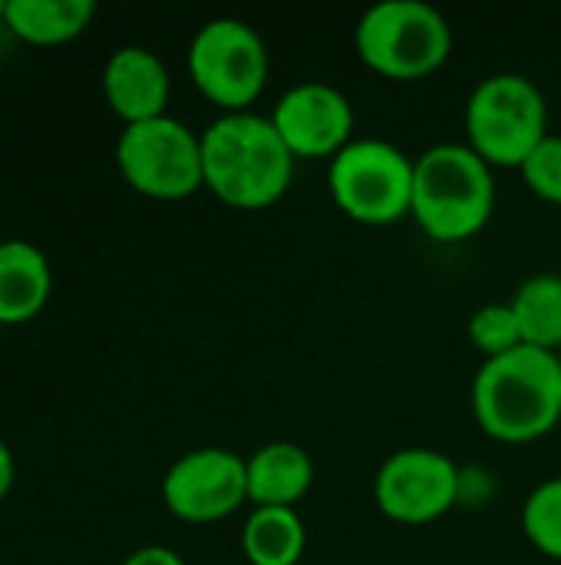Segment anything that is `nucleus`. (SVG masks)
Returning a JSON list of instances; mask_svg holds the SVG:
<instances>
[{
  "instance_id": "nucleus-23",
  "label": "nucleus",
  "mask_w": 561,
  "mask_h": 565,
  "mask_svg": "<svg viewBox=\"0 0 561 565\" xmlns=\"http://www.w3.org/2000/svg\"><path fill=\"white\" fill-rule=\"evenodd\" d=\"M3 13H7V0H0V23H3Z\"/></svg>"
},
{
  "instance_id": "nucleus-6",
  "label": "nucleus",
  "mask_w": 561,
  "mask_h": 565,
  "mask_svg": "<svg viewBox=\"0 0 561 565\" xmlns=\"http://www.w3.org/2000/svg\"><path fill=\"white\" fill-rule=\"evenodd\" d=\"M271 53L261 33L238 17H215L188 43V76L222 113H248L268 86Z\"/></svg>"
},
{
  "instance_id": "nucleus-13",
  "label": "nucleus",
  "mask_w": 561,
  "mask_h": 565,
  "mask_svg": "<svg viewBox=\"0 0 561 565\" xmlns=\"http://www.w3.org/2000/svg\"><path fill=\"white\" fill-rule=\"evenodd\" d=\"M53 295V268L26 238L0 242V328L33 321Z\"/></svg>"
},
{
  "instance_id": "nucleus-11",
  "label": "nucleus",
  "mask_w": 561,
  "mask_h": 565,
  "mask_svg": "<svg viewBox=\"0 0 561 565\" xmlns=\"http://www.w3.org/2000/svg\"><path fill=\"white\" fill-rule=\"evenodd\" d=\"M271 122L294 159H334L354 142V106L331 83H298L271 109Z\"/></svg>"
},
{
  "instance_id": "nucleus-7",
  "label": "nucleus",
  "mask_w": 561,
  "mask_h": 565,
  "mask_svg": "<svg viewBox=\"0 0 561 565\" xmlns=\"http://www.w3.org/2000/svg\"><path fill=\"white\" fill-rule=\"evenodd\" d=\"M413 169L400 146L387 139H354L331 159L327 185L334 205L360 225H393L413 209Z\"/></svg>"
},
{
  "instance_id": "nucleus-15",
  "label": "nucleus",
  "mask_w": 561,
  "mask_h": 565,
  "mask_svg": "<svg viewBox=\"0 0 561 565\" xmlns=\"http://www.w3.org/2000/svg\"><path fill=\"white\" fill-rule=\"evenodd\" d=\"M93 17V0H7L3 26L30 46H63L83 36Z\"/></svg>"
},
{
  "instance_id": "nucleus-19",
  "label": "nucleus",
  "mask_w": 561,
  "mask_h": 565,
  "mask_svg": "<svg viewBox=\"0 0 561 565\" xmlns=\"http://www.w3.org/2000/svg\"><path fill=\"white\" fill-rule=\"evenodd\" d=\"M470 344L486 358L496 361L516 348H522V328L519 318L513 311V305H483L473 318H470Z\"/></svg>"
},
{
  "instance_id": "nucleus-8",
  "label": "nucleus",
  "mask_w": 561,
  "mask_h": 565,
  "mask_svg": "<svg viewBox=\"0 0 561 565\" xmlns=\"http://www.w3.org/2000/svg\"><path fill=\"white\" fill-rule=\"evenodd\" d=\"M126 185L155 202H182L205 189L202 136L172 116L126 126L116 142Z\"/></svg>"
},
{
  "instance_id": "nucleus-9",
  "label": "nucleus",
  "mask_w": 561,
  "mask_h": 565,
  "mask_svg": "<svg viewBox=\"0 0 561 565\" xmlns=\"http://www.w3.org/2000/svg\"><path fill=\"white\" fill-rule=\"evenodd\" d=\"M165 510L192 526L235 516L248 503V460L228 447H198L162 477Z\"/></svg>"
},
{
  "instance_id": "nucleus-2",
  "label": "nucleus",
  "mask_w": 561,
  "mask_h": 565,
  "mask_svg": "<svg viewBox=\"0 0 561 565\" xmlns=\"http://www.w3.org/2000/svg\"><path fill=\"white\" fill-rule=\"evenodd\" d=\"M473 417L499 444H532L552 434L561 424L559 354L522 344L483 361L473 381Z\"/></svg>"
},
{
  "instance_id": "nucleus-20",
  "label": "nucleus",
  "mask_w": 561,
  "mask_h": 565,
  "mask_svg": "<svg viewBox=\"0 0 561 565\" xmlns=\"http://www.w3.org/2000/svg\"><path fill=\"white\" fill-rule=\"evenodd\" d=\"M522 179L529 192H536L542 202L561 205V136H546L536 152L522 162Z\"/></svg>"
},
{
  "instance_id": "nucleus-12",
  "label": "nucleus",
  "mask_w": 561,
  "mask_h": 565,
  "mask_svg": "<svg viewBox=\"0 0 561 565\" xmlns=\"http://www.w3.org/2000/svg\"><path fill=\"white\" fill-rule=\"evenodd\" d=\"M103 96L126 126H136L169 116L165 106L172 96V79L152 50L119 46L103 66Z\"/></svg>"
},
{
  "instance_id": "nucleus-18",
  "label": "nucleus",
  "mask_w": 561,
  "mask_h": 565,
  "mask_svg": "<svg viewBox=\"0 0 561 565\" xmlns=\"http://www.w3.org/2000/svg\"><path fill=\"white\" fill-rule=\"evenodd\" d=\"M526 540L549 559L561 563V477L539 483L522 507Z\"/></svg>"
},
{
  "instance_id": "nucleus-10",
  "label": "nucleus",
  "mask_w": 561,
  "mask_h": 565,
  "mask_svg": "<svg viewBox=\"0 0 561 565\" xmlns=\"http://www.w3.org/2000/svg\"><path fill=\"white\" fill-rule=\"evenodd\" d=\"M460 467L430 447H407L384 460L374 477V500L380 513L403 526H427L460 503Z\"/></svg>"
},
{
  "instance_id": "nucleus-3",
  "label": "nucleus",
  "mask_w": 561,
  "mask_h": 565,
  "mask_svg": "<svg viewBox=\"0 0 561 565\" xmlns=\"http://www.w3.org/2000/svg\"><path fill=\"white\" fill-rule=\"evenodd\" d=\"M496 209L493 166L466 142H436L417 156L410 218L443 245L466 242L486 228Z\"/></svg>"
},
{
  "instance_id": "nucleus-5",
  "label": "nucleus",
  "mask_w": 561,
  "mask_h": 565,
  "mask_svg": "<svg viewBox=\"0 0 561 565\" xmlns=\"http://www.w3.org/2000/svg\"><path fill=\"white\" fill-rule=\"evenodd\" d=\"M549 136L542 89L522 73L486 76L466 103V146L493 169H522Z\"/></svg>"
},
{
  "instance_id": "nucleus-4",
  "label": "nucleus",
  "mask_w": 561,
  "mask_h": 565,
  "mask_svg": "<svg viewBox=\"0 0 561 565\" xmlns=\"http://www.w3.org/2000/svg\"><path fill=\"white\" fill-rule=\"evenodd\" d=\"M354 43L367 70L410 83L450 60L453 26L423 0H380L360 17Z\"/></svg>"
},
{
  "instance_id": "nucleus-24",
  "label": "nucleus",
  "mask_w": 561,
  "mask_h": 565,
  "mask_svg": "<svg viewBox=\"0 0 561 565\" xmlns=\"http://www.w3.org/2000/svg\"><path fill=\"white\" fill-rule=\"evenodd\" d=\"M559 364H561V351H559Z\"/></svg>"
},
{
  "instance_id": "nucleus-17",
  "label": "nucleus",
  "mask_w": 561,
  "mask_h": 565,
  "mask_svg": "<svg viewBox=\"0 0 561 565\" xmlns=\"http://www.w3.org/2000/svg\"><path fill=\"white\" fill-rule=\"evenodd\" d=\"M519 328H522V341L529 348L539 351H561V278L559 275H536L529 278L516 298L509 301Z\"/></svg>"
},
{
  "instance_id": "nucleus-21",
  "label": "nucleus",
  "mask_w": 561,
  "mask_h": 565,
  "mask_svg": "<svg viewBox=\"0 0 561 565\" xmlns=\"http://www.w3.org/2000/svg\"><path fill=\"white\" fill-rule=\"evenodd\" d=\"M122 565H185V559L169 546H142V550L129 553Z\"/></svg>"
},
{
  "instance_id": "nucleus-16",
  "label": "nucleus",
  "mask_w": 561,
  "mask_h": 565,
  "mask_svg": "<svg viewBox=\"0 0 561 565\" xmlns=\"http://www.w3.org/2000/svg\"><path fill=\"white\" fill-rule=\"evenodd\" d=\"M308 550V530L298 510L251 507L241 526V553L251 565H298Z\"/></svg>"
},
{
  "instance_id": "nucleus-22",
  "label": "nucleus",
  "mask_w": 561,
  "mask_h": 565,
  "mask_svg": "<svg viewBox=\"0 0 561 565\" xmlns=\"http://www.w3.org/2000/svg\"><path fill=\"white\" fill-rule=\"evenodd\" d=\"M13 480H17V460H13V450L7 447V440L0 437V503L10 497Z\"/></svg>"
},
{
  "instance_id": "nucleus-1",
  "label": "nucleus",
  "mask_w": 561,
  "mask_h": 565,
  "mask_svg": "<svg viewBox=\"0 0 561 565\" xmlns=\"http://www.w3.org/2000/svg\"><path fill=\"white\" fill-rule=\"evenodd\" d=\"M294 156L271 116L222 113L202 132L205 189L238 212H258L284 199L294 182Z\"/></svg>"
},
{
  "instance_id": "nucleus-14",
  "label": "nucleus",
  "mask_w": 561,
  "mask_h": 565,
  "mask_svg": "<svg viewBox=\"0 0 561 565\" xmlns=\"http://www.w3.org/2000/svg\"><path fill=\"white\" fill-rule=\"evenodd\" d=\"M314 483V460L291 440H274L248 457V503L298 510Z\"/></svg>"
}]
</instances>
